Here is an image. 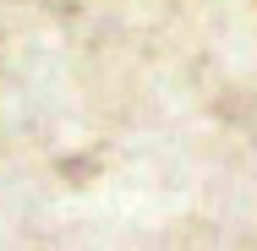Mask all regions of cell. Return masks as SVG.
I'll return each mask as SVG.
<instances>
[]
</instances>
